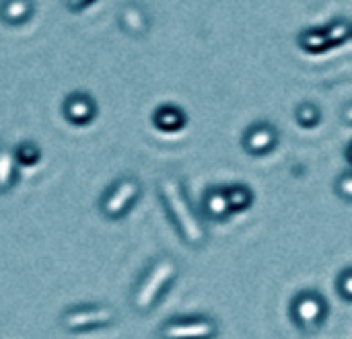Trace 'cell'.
I'll return each instance as SVG.
<instances>
[{"label": "cell", "mask_w": 352, "mask_h": 339, "mask_svg": "<svg viewBox=\"0 0 352 339\" xmlns=\"http://www.w3.org/2000/svg\"><path fill=\"white\" fill-rule=\"evenodd\" d=\"M118 27L130 37H146L151 31V14L140 2L128 0L118 12Z\"/></svg>", "instance_id": "cell-9"}, {"label": "cell", "mask_w": 352, "mask_h": 339, "mask_svg": "<svg viewBox=\"0 0 352 339\" xmlns=\"http://www.w3.org/2000/svg\"><path fill=\"white\" fill-rule=\"evenodd\" d=\"M351 21L346 19H334L332 23H328L324 29H326V35L332 43V47H338L342 45L346 39H351Z\"/></svg>", "instance_id": "cell-18"}, {"label": "cell", "mask_w": 352, "mask_h": 339, "mask_svg": "<svg viewBox=\"0 0 352 339\" xmlns=\"http://www.w3.org/2000/svg\"><path fill=\"white\" fill-rule=\"evenodd\" d=\"M328 313H330V305H328L326 296L314 288L297 292L289 307V317H291L293 325L305 336L318 334L324 327Z\"/></svg>", "instance_id": "cell-5"}, {"label": "cell", "mask_w": 352, "mask_h": 339, "mask_svg": "<svg viewBox=\"0 0 352 339\" xmlns=\"http://www.w3.org/2000/svg\"><path fill=\"white\" fill-rule=\"evenodd\" d=\"M14 159L19 167H35L41 161V146L33 140H23L14 148Z\"/></svg>", "instance_id": "cell-17"}, {"label": "cell", "mask_w": 352, "mask_h": 339, "mask_svg": "<svg viewBox=\"0 0 352 339\" xmlns=\"http://www.w3.org/2000/svg\"><path fill=\"white\" fill-rule=\"evenodd\" d=\"M151 121L163 134H177L188 126V113L175 103H161L155 107Z\"/></svg>", "instance_id": "cell-11"}, {"label": "cell", "mask_w": 352, "mask_h": 339, "mask_svg": "<svg viewBox=\"0 0 352 339\" xmlns=\"http://www.w3.org/2000/svg\"><path fill=\"white\" fill-rule=\"evenodd\" d=\"M62 115L70 126H91L99 115L97 99L89 91H72L62 99Z\"/></svg>", "instance_id": "cell-7"}, {"label": "cell", "mask_w": 352, "mask_h": 339, "mask_svg": "<svg viewBox=\"0 0 352 339\" xmlns=\"http://www.w3.org/2000/svg\"><path fill=\"white\" fill-rule=\"evenodd\" d=\"M225 191H227V200H229V208H231V214H239V212H245L254 206V189L245 183H231V185H225Z\"/></svg>", "instance_id": "cell-15"}, {"label": "cell", "mask_w": 352, "mask_h": 339, "mask_svg": "<svg viewBox=\"0 0 352 339\" xmlns=\"http://www.w3.org/2000/svg\"><path fill=\"white\" fill-rule=\"evenodd\" d=\"M118 311L105 303L70 305L60 313V327L70 336H85L118 325Z\"/></svg>", "instance_id": "cell-3"}, {"label": "cell", "mask_w": 352, "mask_h": 339, "mask_svg": "<svg viewBox=\"0 0 352 339\" xmlns=\"http://www.w3.org/2000/svg\"><path fill=\"white\" fill-rule=\"evenodd\" d=\"M336 290L340 294V299L344 303H351L352 305V266L344 268L338 278H336Z\"/></svg>", "instance_id": "cell-19"}, {"label": "cell", "mask_w": 352, "mask_h": 339, "mask_svg": "<svg viewBox=\"0 0 352 339\" xmlns=\"http://www.w3.org/2000/svg\"><path fill=\"white\" fill-rule=\"evenodd\" d=\"M342 121L352 128V101L351 103H346V105H344V109H342Z\"/></svg>", "instance_id": "cell-22"}, {"label": "cell", "mask_w": 352, "mask_h": 339, "mask_svg": "<svg viewBox=\"0 0 352 339\" xmlns=\"http://www.w3.org/2000/svg\"><path fill=\"white\" fill-rule=\"evenodd\" d=\"M144 187L136 175H122L109 183L99 200V212L105 220H124L142 200Z\"/></svg>", "instance_id": "cell-4"}, {"label": "cell", "mask_w": 352, "mask_h": 339, "mask_svg": "<svg viewBox=\"0 0 352 339\" xmlns=\"http://www.w3.org/2000/svg\"><path fill=\"white\" fill-rule=\"evenodd\" d=\"M200 214L206 216L212 222H225L229 220L231 208H229V200H227V191L225 185H210L200 200Z\"/></svg>", "instance_id": "cell-10"}, {"label": "cell", "mask_w": 352, "mask_h": 339, "mask_svg": "<svg viewBox=\"0 0 352 339\" xmlns=\"http://www.w3.org/2000/svg\"><path fill=\"white\" fill-rule=\"evenodd\" d=\"M297 43L303 51L307 54H324L328 49H332V43L326 35L324 27H311V29H303L297 37Z\"/></svg>", "instance_id": "cell-14"}, {"label": "cell", "mask_w": 352, "mask_h": 339, "mask_svg": "<svg viewBox=\"0 0 352 339\" xmlns=\"http://www.w3.org/2000/svg\"><path fill=\"white\" fill-rule=\"evenodd\" d=\"M19 183V165L12 148L0 144V196L12 191Z\"/></svg>", "instance_id": "cell-13"}, {"label": "cell", "mask_w": 352, "mask_h": 339, "mask_svg": "<svg viewBox=\"0 0 352 339\" xmlns=\"http://www.w3.org/2000/svg\"><path fill=\"white\" fill-rule=\"evenodd\" d=\"M97 2H99V0H64V6H66L68 12L80 14V12H85L87 8H91V6L97 4Z\"/></svg>", "instance_id": "cell-21"}, {"label": "cell", "mask_w": 352, "mask_h": 339, "mask_svg": "<svg viewBox=\"0 0 352 339\" xmlns=\"http://www.w3.org/2000/svg\"><path fill=\"white\" fill-rule=\"evenodd\" d=\"M219 321L210 315H177L169 317L157 329L159 339H217Z\"/></svg>", "instance_id": "cell-6"}, {"label": "cell", "mask_w": 352, "mask_h": 339, "mask_svg": "<svg viewBox=\"0 0 352 339\" xmlns=\"http://www.w3.org/2000/svg\"><path fill=\"white\" fill-rule=\"evenodd\" d=\"M35 0H0V23L6 27H23L35 16Z\"/></svg>", "instance_id": "cell-12"}, {"label": "cell", "mask_w": 352, "mask_h": 339, "mask_svg": "<svg viewBox=\"0 0 352 339\" xmlns=\"http://www.w3.org/2000/svg\"><path fill=\"white\" fill-rule=\"evenodd\" d=\"M351 37H352V25H351Z\"/></svg>", "instance_id": "cell-24"}, {"label": "cell", "mask_w": 352, "mask_h": 339, "mask_svg": "<svg viewBox=\"0 0 352 339\" xmlns=\"http://www.w3.org/2000/svg\"><path fill=\"white\" fill-rule=\"evenodd\" d=\"M334 189H336V194H338L346 204H352V169L351 167H349L346 171H342V173L336 177Z\"/></svg>", "instance_id": "cell-20"}, {"label": "cell", "mask_w": 352, "mask_h": 339, "mask_svg": "<svg viewBox=\"0 0 352 339\" xmlns=\"http://www.w3.org/2000/svg\"><path fill=\"white\" fill-rule=\"evenodd\" d=\"M179 278V264L171 255H161L140 274L130 294V307L138 315H151Z\"/></svg>", "instance_id": "cell-2"}, {"label": "cell", "mask_w": 352, "mask_h": 339, "mask_svg": "<svg viewBox=\"0 0 352 339\" xmlns=\"http://www.w3.org/2000/svg\"><path fill=\"white\" fill-rule=\"evenodd\" d=\"M280 134L272 121H254L241 136V146L250 156H266L278 146Z\"/></svg>", "instance_id": "cell-8"}, {"label": "cell", "mask_w": 352, "mask_h": 339, "mask_svg": "<svg viewBox=\"0 0 352 339\" xmlns=\"http://www.w3.org/2000/svg\"><path fill=\"white\" fill-rule=\"evenodd\" d=\"M157 196L184 245H188L190 249H202L208 243V229L202 214L194 208L184 181L175 175L159 177Z\"/></svg>", "instance_id": "cell-1"}, {"label": "cell", "mask_w": 352, "mask_h": 339, "mask_svg": "<svg viewBox=\"0 0 352 339\" xmlns=\"http://www.w3.org/2000/svg\"><path fill=\"white\" fill-rule=\"evenodd\" d=\"M295 121L305 130H314L322 121V109L314 101H301L295 107Z\"/></svg>", "instance_id": "cell-16"}, {"label": "cell", "mask_w": 352, "mask_h": 339, "mask_svg": "<svg viewBox=\"0 0 352 339\" xmlns=\"http://www.w3.org/2000/svg\"><path fill=\"white\" fill-rule=\"evenodd\" d=\"M344 156H346V163L351 165V169H352V140H351V144L346 146V150H344Z\"/></svg>", "instance_id": "cell-23"}]
</instances>
